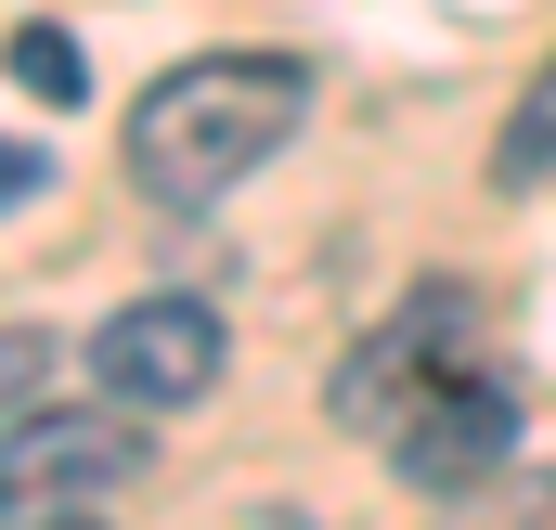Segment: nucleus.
<instances>
[{
    "label": "nucleus",
    "instance_id": "1",
    "mask_svg": "<svg viewBox=\"0 0 556 530\" xmlns=\"http://www.w3.org/2000/svg\"><path fill=\"white\" fill-rule=\"evenodd\" d=\"M311 117V65L298 52H194L130 104V181L155 207H220L233 181H260Z\"/></svg>",
    "mask_w": 556,
    "mask_h": 530
},
{
    "label": "nucleus",
    "instance_id": "2",
    "mask_svg": "<svg viewBox=\"0 0 556 530\" xmlns=\"http://www.w3.org/2000/svg\"><path fill=\"white\" fill-rule=\"evenodd\" d=\"M117 479H142V414L104 401V414H26L0 440V518L39 530V518H91Z\"/></svg>",
    "mask_w": 556,
    "mask_h": 530
},
{
    "label": "nucleus",
    "instance_id": "3",
    "mask_svg": "<svg viewBox=\"0 0 556 530\" xmlns=\"http://www.w3.org/2000/svg\"><path fill=\"white\" fill-rule=\"evenodd\" d=\"M91 389L130 414H181L220 389V311L207 298H130L91 324Z\"/></svg>",
    "mask_w": 556,
    "mask_h": 530
},
{
    "label": "nucleus",
    "instance_id": "4",
    "mask_svg": "<svg viewBox=\"0 0 556 530\" xmlns=\"http://www.w3.org/2000/svg\"><path fill=\"white\" fill-rule=\"evenodd\" d=\"M505 453H518V389H505L492 363L440 376V389L389 427V479H415V492H479Z\"/></svg>",
    "mask_w": 556,
    "mask_h": 530
},
{
    "label": "nucleus",
    "instance_id": "5",
    "mask_svg": "<svg viewBox=\"0 0 556 530\" xmlns=\"http://www.w3.org/2000/svg\"><path fill=\"white\" fill-rule=\"evenodd\" d=\"M440 376H466V298H453V285H440V298H415V311H389V324L337 363V427L389 440V427H402Z\"/></svg>",
    "mask_w": 556,
    "mask_h": 530
},
{
    "label": "nucleus",
    "instance_id": "6",
    "mask_svg": "<svg viewBox=\"0 0 556 530\" xmlns=\"http://www.w3.org/2000/svg\"><path fill=\"white\" fill-rule=\"evenodd\" d=\"M492 181H505V194H531V181H556V52H544V78L518 91V117H505V142H492Z\"/></svg>",
    "mask_w": 556,
    "mask_h": 530
},
{
    "label": "nucleus",
    "instance_id": "7",
    "mask_svg": "<svg viewBox=\"0 0 556 530\" xmlns=\"http://www.w3.org/2000/svg\"><path fill=\"white\" fill-rule=\"evenodd\" d=\"M13 91L26 104H91V52L65 26H13Z\"/></svg>",
    "mask_w": 556,
    "mask_h": 530
},
{
    "label": "nucleus",
    "instance_id": "8",
    "mask_svg": "<svg viewBox=\"0 0 556 530\" xmlns=\"http://www.w3.org/2000/svg\"><path fill=\"white\" fill-rule=\"evenodd\" d=\"M39 376H52V337H39V324H0V414L39 389Z\"/></svg>",
    "mask_w": 556,
    "mask_h": 530
},
{
    "label": "nucleus",
    "instance_id": "9",
    "mask_svg": "<svg viewBox=\"0 0 556 530\" xmlns=\"http://www.w3.org/2000/svg\"><path fill=\"white\" fill-rule=\"evenodd\" d=\"M13 194H39V155H26V142H0V207H13Z\"/></svg>",
    "mask_w": 556,
    "mask_h": 530
},
{
    "label": "nucleus",
    "instance_id": "10",
    "mask_svg": "<svg viewBox=\"0 0 556 530\" xmlns=\"http://www.w3.org/2000/svg\"><path fill=\"white\" fill-rule=\"evenodd\" d=\"M39 530H104V518H39Z\"/></svg>",
    "mask_w": 556,
    "mask_h": 530
}]
</instances>
